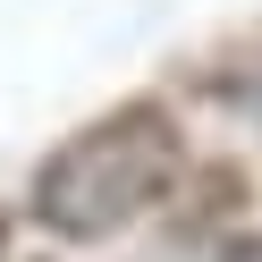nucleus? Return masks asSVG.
I'll list each match as a JSON object with an SVG mask.
<instances>
[{"label":"nucleus","mask_w":262,"mask_h":262,"mask_svg":"<svg viewBox=\"0 0 262 262\" xmlns=\"http://www.w3.org/2000/svg\"><path fill=\"white\" fill-rule=\"evenodd\" d=\"M178 178V127L169 110L127 102L110 119H93L85 136H68L34 178V220L59 228V237H119L127 220L169 194Z\"/></svg>","instance_id":"nucleus-1"},{"label":"nucleus","mask_w":262,"mask_h":262,"mask_svg":"<svg viewBox=\"0 0 262 262\" xmlns=\"http://www.w3.org/2000/svg\"><path fill=\"white\" fill-rule=\"evenodd\" d=\"M228 262H262V237H237V245H228Z\"/></svg>","instance_id":"nucleus-2"}]
</instances>
